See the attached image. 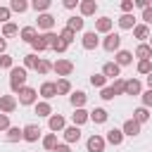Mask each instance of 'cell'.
<instances>
[{
  "mask_svg": "<svg viewBox=\"0 0 152 152\" xmlns=\"http://www.w3.org/2000/svg\"><path fill=\"white\" fill-rule=\"evenodd\" d=\"M119 26H121L124 31H133V28H135V19H133V14H121V17H119Z\"/></svg>",
  "mask_w": 152,
  "mask_h": 152,
  "instance_id": "26",
  "label": "cell"
},
{
  "mask_svg": "<svg viewBox=\"0 0 152 152\" xmlns=\"http://www.w3.org/2000/svg\"><path fill=\"white\" fill-rule=\"evenodd\" d=\"M133 119H135V121H138V124L142 126V124H145V121L150 119V112H147V107H138V109L133 112Z\"/></svg>",
  "mask_w": 152,
  "mask_h": 152,
  "instance_id": "31",
  "label": "cell"
},
{
  "mask_svg": "<svg viewBox=\"0 0 152 152\" xmlns=\"http://www.w3.org/2000/svg\"><path fill=\"white\" fill-rule=\"evenodd\" d=\"M138 74H145V76H150V74H152V62H150V59H142V62H138Z\"/></svg>",
  "mask_w": 152,
  "mask_h": 152,
  "instance_id": "39",
  "label": "cell"
},
{
  "mask_svg": "<svg viewBox=\"0 0 152 152\" xmlns=\"http://www.w3.org/2000/svg\"><path fill=\"white\" fill-rule=\"evenodd\" d=\"M57 145H59V142H57V133H48V135L43 138V147H45V150H52V152H55Z\"/></svg>",
  "mask_w": 152,
  "mask_h": 152,
  "instance_id": "32",
  "label": "cell"
},
{
  "mask_svg": "<svg viewBox=\"0 0 152 152\" xmlns=\"http://www.w3.org/2000/svg\"><path fill=\"white\" fill-rule=\"evenodd\" d=\"M10 10L21 14V12H26V10H28V2H26V0H12V2H10Z\"/></svg>",
  "mask_w": 152,
  "mask_h": 152,
  "instance_id": "34",
  "label": "cell"
},
{
  "mask_svg": "<svg viewBox=\"0 0 152 152\" xmlns=\"http://www.w3.org/2000/svg\"><path fill=\"white\" fill-rule=\"evenodd\" d=\"M140 97H142V107H152V90H150V88H147Z\"/></svg>",
  "mask_w": 152,
  "mask_h": 152,
  "instance_id": "48",
  "label": "cell"
},
{
  "mask_svg": "<svg viewBox=\"0 0 152 152\" xmlns=\"http://www.w3.org/2000/svg\"><path fill=\"white\" fill-rule=\"evenodd\" d=\"M48 126H50L52 133H57V131H64V128H66V121H64L62 114H52V116L48 119Z\"/></svg>",
  "mask_w": 152,
  "mask_h": 152,
  "instance_id": "10",
  "label": "cell"
},
{
  "mask_svg": "<svg viewBox=\"0 0 152 152\" xmlns=\"http://www.w3.org/2000/svg\"><path fill=\"white\" fill-rule=\"evenodd\" d=\"M17 109V97L14 95H0V112L2 114H12Z\"/></svg>",
  "mask_w": 152,
  "mask_h": 152,
  "instance_id": "6",
  "label": "cell"
},
{
  "mask_svg": "<svg viewBox=\"0 0 152 152\" xmlns=\"http://www.w3.org/2000/svg\"><path fill=\"white\" fill-rule=\"evenodd\" d=\"M38 138H40V128H38L36 124L24 126V140H26V142H36Z\"/></svg>",
  "mask_w": 152,
  "mask_h": 152,
  "instance_id": "12",
  "label": "cell"
},
{
  "mask_svg": "<svg viewBox=\"0 0 152 152\" xmlns=\"http://www.w3.org/2000/svg\"><path fill=\"white\" fill-rule=\"evenodd\" d=\"M62 133H64V140L66 142H78L81 140V128L78 126H66Z\"/></svg>",
  "mask_w": 152,
  "mask_h": 152,
  "instance_id": "18",
  "label": "cell"
},
{
  "mask_svg": "<svg viewBox=\"0 0 152 152\" xmlns=\"http://www.w3.org/2000/svg\"><path fill=\"white\" fill-rule=\"evenodd\" d=\"M14 66V59L10 55H0V69H12Z\"/></svg>",
  "mask_w": 152,
  "mask_h": 152,
  "instance_id": "43",
  "label": "cell"
},
{
  "mask_svg": "<svg viewBox=\"0 0 152 152\" xmlns=\"http://www.w3.org/2000/svg\"><path fill=\"white\" fill-rule=\"evenodd\" d=\"M133 7H135V0H124V2H121L124 14H131V12H133Z\"/></svg>",
  "mask_w": 152,
  "mask_h": 152,
  "instance_id": "47",
  "label": "cell"
},
{
  "mask_svg": "<svg viewBox=\"0 0 152 152\" xmlns=\"http://www.w3.org/2000/svg\"><path fill=\"white\" fill-rule=\"evenodd\" d=\"M135 57H140V62H142V59H150V57H152V48H150L147 43H140V45L135 48Z\"/></svg>",
  "mask_w": 152,
  "mask_h": 152,
  "instance_id": "29",
  "label": "cell"
},
{
  "mask_svg": "<svg viewBox=\"0 0 152 152\" xmlns=\"http://www.w3.org/2000/svg\"><path fill=\"white\" fill-rule=\"evenodd\" d=\"M26 69L24 66H12L10 69V88H12V93H17L19 95V90L21 88H26Z\"/></svg>",
  "mask_w": 152,
  "mask_h": 152,
  "instance_id": "1",
  "label": "cell"
},
{
  "mask_svg": "<svg viewBox=\"0 0 152 152\" xmlns=\"http://www.w3.org/2000/svg\"><path fill=\"white\" fill-rule=\"evenodd\" d=\"M10 17H12V10L10 7H0V21L2 24H10Z\"/></svg>",
  "mask_w": 152,
  "mask_h": 152,
  "instance_id": "46",
  "label": "cell"
},
{
  "mask_svg": "<svg viewBox=\"0 0 152 152\" xmlns=\"http://www.w3.org/2000/svg\"><path fill=\"white\" fill-rule=\"evenodd\" d=\"M90 86H95V88L102 90V88L107 86V78H104L102 74H93V76H90Z\"/></svg>",
  "mask_w": 152,
  "mask_h": 152,
  "instance_id": "38",
  "label": "cell"
},
{
  "mask_svg": "<svg viewBox=\"0 0 152 152\" xmlns=\"http://www.w3.org/2000/svg\"><path fill=\"white\" fill-rule=\"evenodd\" d=\"M100 97H102V100H114V90H112V86H104V88L100 90Z\"/></svg>",
  "mask_w": 152,
  "mask_h": 152,
  "instance_id": "45",
  "label": "cell"
},
{
  "mask_svg": "<svg viewBox=\"0 0 152 152\" xmlns=\"http://www.w3.org/2000/svg\"><path fill=\"white\" fill-rule=\"evenodd\" d=\"M109 119V114H107V109H102V107H95L93 112H90V121H95V124H104Z\"/></svg>",
  "mask_w": 152,
  "mask_h": 152,
  "instance_id": "24",
  "label": "cell"
},
{
  "mask_svg": "<svg viewBox=\"0 0 152 152\" xmlns=\"http://www.w3.org/2000/svg\"><path fill=\"white\" fill-rule=\"evenodd\" d=\"M19 38H21L24 43H33V40L38 38V33H36V26H24V28L19 31Z\"/></svg>",
  "mask_w": 152,
  "mask_h": 152,
  "instance_id": "21",
  "label": "cell"
},
{
  "mask_svg": "<svg viewBox=\"0 0 152 152\" xmlns=\"http://www.w3.org/2000/svg\"><path fill=\"white\" fill-rule=\"evenodd\" d=\"M5 50H7V40L0 36V55H5Z\"/></svg>",
  "mask_w": 152,
  "mask_h": 152,
  "instance_id": "53",
  "label": "cell"
},
{
  "mask_svg": "<svg viewBox=\"0 0 152 152\" xmlns=\"http://www.w3.org/2000/svg\"><path fill=\"white\" fill-rule=\"evenodd\" d=\"M52 71H55L57 76H71V71H74V64H71L69 59H57V62L52 64Z\"/></svg>",
  "mask_w": 152,
  "mask_h": 152,
  "instance_id": "4",
  "label": "cell"
},
{
  "mask_svg": "<svg viewBox=\"0 0 152 152\" xmlns=\"http://www.w3.org/2000/svg\"><path fill=\"white\" fill-rule=\"evenodd\" d=\"M31 7H33L36 12H43V14H45V12L50 10V0H33Z\"/></svg>",
  "mask_w": 152,
  "mask_h": 152,
  "instance_id": "36",
  "label": "cell"
},
{
  "mask_svg": "<svg viewBox=\"0 0 152 152\" xmlns=\"http://www.w3.org/2000/svg\"><path fill=\"white\" fill-rule=\"evenodd\" d=\"M104 145H107V140H104L102 135H90L88 142H86L88 152H104Z\"/></svg>",
  "mask_w": 152,
  "mask_h": 152,
  "instance_id": "7",
  "label": "cell"
},
{
  "mask_svg": "<svg viewBox=\"0 0 152 152\" xmlns=\"http://www.w3.org/2000/svg\"><path fill=\"white\" fill-rule=\"evenodd\" d=\"M36 66H38V57H36V52L24 55V69H36Z\"/></svg>",
  "mask_w": 152,
  "mask_h": 152,
  "instance_id": "35",
  "label": "cell"
},
{
  "mask_svg": "<svg viewBox=\"0 0 152 152\" xmlns=\"http://www.w3.org/2000/svg\"><path fill=\"white\" fill-rule=\"evenodd\" d=\"M69 93H71L69 78H59V81H57V95H69Z\"/></svg>",
  "mask_w": 152,
  "mask_h": 152,
  "instance_id": "33",
  "label": "cell"
},
{
  "mask_svg": "<svg viewBox=\"0 0 152 152\" xmlns=\"http://www.w3.org/2000/svg\"><path fill=\"white\" fill-rule=\"evenodd\" d=\"M7 128H10V116L0 112V131H7Z\"/></svg>",
  "mask_w": 152,
  "mask_h": 152,
  "instance_id": "49",
  "label": "cell"
},
{
  "mask_svg": "<svg viewBox=\"0 0 152 152\" xmlns=\"http://www.w3.org/2000/svg\"><path fill=\"white\" fill-rule=\"evenodd\" d=\"M33 109H36L38 116H48V119L52 116V107H50V102H45V100H43V102H36Z\"/></svg>",
  "mask_w": 152,
  "mask_h": 152,
  "instance_id": "28",
  "label": "cell"
},
{
  "mask_svg": "<svg viewBox=\"0 0 152 152\" xmlns=\"http://www.w3.org/2000/svg\"><path fill=\"white\" fill-rule=\"evenodd\" d=\"M126 95H142V83L138 78H128L126 81Z\"/></svg>",
  "mask_w": 152,
  "mask_h": 152,
  "instance_id": "19",
  "label": "cell"
},
{
  "mask_svg": "<svg viewBox=\"0 0 152 152\" xmlns=\"http://www.w3.org/2000/svg\"><path fill=\"white\" fill-rule=\"evenodd\" d=\"M112 19L109 17H100L97 21H95V33H112Z\"/></svg>",
  "mask_w": 152,
  "mask_h": 152,
  "instance_id": "16",
  "label": "cell"
},
{
  "mask_svg": "<svg viewBox=\"0 0 152 152\" xmlns=\"http://www.w3.org/2000/svg\"><path fill=\"white\" fill-rule=\"evenodd\" d=\"M81 43H83V48H86V50H95V48H97V43H100V38H97V33H95V31H86Z\"/></svg>",
  "mask_w": 152,
  "mask_h": 152,
  "instance_id": "11",
  "label": "cell"
},
{
  "mask_svg": "<svg viewBox=\"0 0 152 152\" xmlns=\"http://www.w3.org/2000/svg\"><path fill=\"white\" fill-rule=\"evenodd\" d=\"M36 71H38V74H50V71H52V64H50L48 59H38V66H36Z\"/></svg>",
  "mask_w": 152,
  "mask_h": 152,
  "instance_id": "40",
  "label": "cell"
},
{
  "mask_svg": "<svg viewBox=\"0 0 152 152\" xmlns=\"http://www.w3.org/2000/svg\"><path fill=\"white\" fill-rule=\"evenodd\" d=\"M55 40H57V33H52V31H50V33H43V36H38V38H36L31 45H33V50H36V52H43V50L52 48V45H55Z\"/></svg>",
  "mask_w": 152,
  "mask_h": 152,
  "instance_id": "2",
  "label": "cell"
},
{
  "mask_svg": "<svg viewBox=\"0 0 152 152\" xmlns=\"http://www.w3.org/2000/svg\"><path fill=\"white\" fill-rule=\"evenodd\" d=\"M52 26H55V17H52V14H48V12H45V14H40V17H38V28H43L45 33H50V31H52Z\"/></svg>",
  "mask_w": 152,
  "mask_h": 152,
  "instance_id": "15",
  "label": "cell"
},
{
  "mask_svg": "<svg viewBox=\"0 0 152 152\" xmlns=\"http://www.w3.org/2000/svg\"><path fill=\"white\" fill-rule=\"evenodd\" d=\"M150 48H152V36H150Z\"/></svg>",
  "mask_w": 152,
  "mask_h": 152,
  "instance_id": "56",
  "label": "cell"
},
{
  "mask_svg": "<svg viewBox=\"0 0 152 152\" xmlns=\"http://www.w3.org/2000/svg\"><path fill=\"white\" fill-rule=\"evenodd\" d=\"M104 140H107L109 145H121V142H124V131H121V128H109L107 135H104Z\"/></svg>",
  "mask_w": 152,
  "mask_h": 152,
  "instance_id": "13",
  "label": "cell"
},
{
  "mask_svg": "<svg viewBox=\"0 0 152 152\" xmlns=\"http://www.w3.org/2000/svg\"><path fill=\"white\" fill-rule=\"evenodd\" d=\"M114 62H116L119 66H126V64H131V62H133V55H131L128 50H119V52H116V57H114Z\"/></svg>",
  "mask_w": 152,
  "mask_h": 152,
  "instance_id": "27",
  "label": "cell"
},
{
  "mask_svg": "<svg viewBox=\"0 0 152 152\" xmlns=\"http://www.w3.org/2000/svg\"><path fill=\"white\" fill-rule=\"evenodd\" d=\"M83 24H86V19H83V17H76V14L66 19V28H71L74 33H76V31H81V28H83Z\"/></svg>",
  "mask_w": 152,
  "mask_h": 152,
  "instance_id": "25",
  "label": "cell"
},
{
  "mask_svg": "<svg viewBox=\"0 0 152 152\" xmlns=\"http://www.w3.org/2000/svg\"><path fill=\"white\" fill-rule=\"evenodd\" d=\"M133 36H135L138 40H145V38H150V28H147V24H135V28H133Z\"/></svg>",
  "mask_w": 152,
  "mask_h": 152,
  "instance_id": "30",
  "label": "cell"
},
{
  "mask_svg": "<svg viewBox=\"0 0 152 152\" xmlns=\"http://www.w3.org/2000/svg\"><path fill=\"white\" fill-rule=\"evenodd\" d=\"M102 76H104V78H114V81H116V78L121 76V66H119L116 62H107V64L102 66Z\"/></svg>",
  "mask_w": 152,
  "mask_h": 152,
  "instance_id": "8",
  "label": "cell"
},
{
  "mask_svg": "<svg viewBox=\"0 0 152 152\" xmlns=\"http://www.w3.org/2000/svg\"><path fill=\"white\" fill-rule=\"evenodd\" d=\"M121 131H124V135H131V138H133V135L140 133V124H138L135 119H128V121H124V128H121Z\"/></svg>",
  "mask_w": 152,
  "mask_h": 152,
  "instance_id": "20",
  "label": "cell"
},
{
  "mask_svg": "<svg viewBox=\"0 0 152 152\" xmlns=\"http://www.w3.org/2000/svg\"><path fill=\"white\" fill-rule=\"evenodd\" d=\"M55 152H71V150H69V145H57Z\"/></svg>",
  "mask_w": 152,
  "mask_h": 152,
  "instance_id": "54",
  "label": "cell"
},
{
  "mask_svg": "<svg viewBox=\"0 0 152 152\" xmlns=\"http://www.w3.org/2000/svg\"><path fill=\"white\" fill-rule=\"evenodd\" d=\"M5 138H7V142H17V140H24V128H19V126H10Z\"/></svg>",
  "mask_w": 152,
  "mask_h": 152,
  "instance_id": "23",
  "label": "cell"
},
{
  "mask_svg": "<svg viewBox=\"0 0 152 152\" xmlns=\"http://www.w3.org/2000/svg\"><path fill=\"white\" fill-rule=\"evenodd\" d=\"M112 90H114V95H121V93H126V81H124V78H116V81L112 83Z\"/></svg>",
  "mask_w": 152,
  "mask_h": 152,
  "instance_id": "41",
  "label": "cell"
},
{
  "mask_svg": "<svg viewBox=\"0 0 152 152\" xmlns=\"http://www.w3.org/2000/svg\"><path fill=\"white\" fill-rule=\"evenodd\" d=\"M40 95L45 97V102H48V100H52V97L57 95V83H52V81H45V83L40 86Z\"/></svg>",
  "mask_w": 152,
  "mask_h": 152,
  "instance_id": "17",
  "label": "cell"
},
{
  "mask_svg": "<svg viewBox=\"0 0 152 152\" xmlns=\"http://www.w3.org/2000/svg\"><path fill=\"white\" fill-rule=\"evenodd\" d=\"M17 33H19V26H17V24H12V21H10V24H5V26H2V38L17 36Z\"/></svg>",
  "mask_w": 152,
  "mask_h": 152,
  "instance_id": "37",
  "label": "cell"
},
{
  "mask_svg": "<svg viewBox=\"0 0 152 152\" xmlns=\"http://www.w3.org/2000/svg\"><path fill=\"white\" fill-rule=\"evenodd\" d=\"M135 7H140V10L145 12V10L150 7V0H135Z\"/></svg>",
  "mask_w": 152,
  "mask_h": 152,
  "instance_id": "51",
  "label": "cell"
},
{
  "mask_svg": "<svg viewBox=\"0 0 152 152\" xmlns=\"http://www.w3.org/2000/svg\"><path fill=\"white\" fill-rule=\"evenodd\" d=\"M142 19H145V24H152V5L142 12Z\"/></svg>",
  "mask_w": 152,
  "mask_h": 152,
  "instance_id": "50",
  "label": "cell"
},
{
  "mask_svg": "<svg viewBox=\"0 0 152 152\" xmlns=\"http://www.w3.org/2000/svg\"><path fill=\"white\" fill-rule=\"evenodd\" d=\"M119 45H121V36L119 33H107L104 40H102V48L107 52H119Z\"/></svg>",
  "mask_w": 152,
  "mask_h": 152,
  "instance_id": "3",
  "label": "cell"
},
{
  "mask_svg": "<svg viewBox=\"0 0 152 152\" xmlns=\"http://www.w3.org/2000/svg\"><path fill=\"white\" fill-rule=\"evenodd\" d=\"M88 119H90V112H86V109H74V114H71L74 126H83Z\"/></svg>",
  "mask_w": 152,
  "mask_h": 152,
  "instance_id": "22",
  "label": "cell"
},
{
  "mask_svg": "<svg viewBox=\"0 0 152 152\" xmlns=\"http://www.w3.org/2000/svg\"><path fill=\"white\" fill-rule=\"evenodd\" d=\"M69 102H71V107H74V109H83V104L88 102V95H86L83 90H76V93H71V95H69Z\"/></svg>",
  "mask_w": 152,
  "mask_h": 152,
  "instance_id": "9",
  "label": "cell"
},
{
  "mask_svg": "<svg viewBox=\"0 0 152 152\" xmlns=\"http://www.w3.org/2000/svg\"><path fill=\"white\" fill-rule=\"evenodd\" d=\"M66 48H69V43H64V40L59 38V33H57V40H55V45H52V50H55V52H64Z\"/></svg>",
  "mask_w": 152,
  "mask_h": 152,
  "instance_id": "44",
  "label": "cell"
},
{
  "mask_svg": "<svg viewBox=\"0 0 152 152\" xmlns=\"http://www.w3.org/2000/svg\"><path fill=\"white\" fill-rule=\"evenodd\" d=\"M76 5H81V2H78V0H64V7H66V10H74Z\"/></svg>",
  "mask_w": 152,
  "mask_h": 152,
  "instance_id": "52",
  "label": "cell"
},
{
  "mask_svg": "<svg viewBox=\"0 0 152 152\" xmlns=\"http://www.w3.org/2000/svg\"><path fill=\"white\" fill-rule=\"evenodd\" d=\"M78 10H81V17H90V14L97 12V2L95 0H81Z\"/></svg>",
  "mask_w": 152,
  "mask_h": 152,
  "instance_id": "14",
  "label": "cell"
},
{
  "mask_svg": "<svg viewBox=\"0 0 152 152\" xmlns=\"http://www.w3.org/2000/svg\"><path fill=\"white\" fill-rule=\"evenodd\" d=\"M147 88H150V90H152V74H150V76H147Z\"/></svg>",
  "mask_w": 152,
  "mask_h": 152,
  "instance_id": "55",
  "label": "cell"
},
{
  "mask_svg": "<svg viewBox=\"0 0 152 152\" xmlns=\"http://www.w3.org/2000/svg\"><path fill=\"white\" fill-rule=\"evenodd\" d=\"M36 97H38V90L36 88H21L19 90V104H36Z\"/></svg>",
  "mask_w": 152,
  "mask_h": 152,
  "instance_id": "5",
  "label": "cell"
},
{
  "mask_svg": "<svg viewBox=\"0 0 152 152\" xmlns=\"http://www.w3.org/2000/svg\"><path fill=\"white\" fill-rule=\"evenodd\" d=\"M59 38H62V40H64V43H71V40H74V38H76V33H74V31H71V28H66V26H64V28H62V31H59Z\"/></svg>",
  "mask_w": 152,
  "mask_h": 152,
  "instance_id": "42",
  "label": "cell"
}]
</instances>
